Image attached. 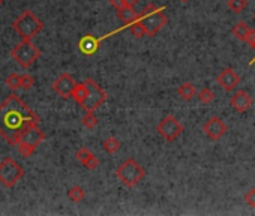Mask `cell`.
<instances>
[{
	"label": "cell",
	"mask_w": 255,
	"mask_h": 216,
	"mask_svg": "<svg viewBox=\"0 0 255 216\" xmlns=\"http://www.w3.org/2000/svg\"><path fill=\"white\" fill-rule=\"evenodd\" d=\"M180 2H183V3H188V2H189V0H180Z\"/></svg>",
	"instance_id": "cell-33"
},
{
	"label": "cell",
	"mask_w": 255,
	"mask_h": 216,
	"mask_svg": "<svg viewBox=\"0 0 255 216\" xmlns=\"http://www.w3.org/2000/svg\"><path fill=\"white\" fill-rule=\"evenodd\" d=\"M33 86H35V78H33L32 75H29V74L21 75V89L29 90V89H32Z\"/></svg>",
	"instance_id": "cell-28"
},
{
	"label": "cell",
	"mask_w": 255,
	"mask_h": 216,
	"mask_svg": "<svg viewBox=\"0 0 255 216\" xmlns=\"http://www.w3.org/2000/svg\"><path fill=\"white\" fill-rule=\"evenodd\" d=\"M197 98H198V101H200L201 104L209 105V104L213 102L215 93H213V90H212L210 87H203V89L200 90V92L197 93Z\"/></svg>",
	"instance_id": "cell-21"
},
{
	"label": "cell",
	"mask_w": 255,
	"mask_h": 216,
	"mask_svg": "<svg viewBox=\"0 0 255 216\" xmlns=\"http://www.w3.org/2000/svg\"><path fill=\"white\" fill-rule=\"evenodd\" d=\"M128 29L134 35V38H137V39H141V38H144V36L147 35L146 33V29H144V26H143V23L140 20L128 24Z\"/></svg>",
	"instance_id": "cell-22"
},
{
	"label": "cell",
	"mask_w": 255,
	"mask_h": 216,
	"mask_svg": "<svg viewBox=\"0 0 255 216\" xmlns=\"http://www.w3.org/2000/svg\"><path fill=\"white\" fill-rule=\"evenodd\" d=\"M17 150H18V153L23 156V158H30L33 153H35V147L30 146V144L24 143V141H20L18 144H17Z\"/></svg>",
	"instance_id": "cell-26"
},
{
	"label": "cell",
	"mask_w": 255,
	"mask_h": 216,
	"mask_svg": "<svg viewBox=\"0 0 255 216\" xmlns=\"http://www.w3.org/2000/svg\"><path fill=\"white\" fill-rule=\"evenodd\" d=\"M11 56L21 68H29L41 57V50L36 45H33L32 41L23 39L20 44L14 47V50L11 51Z\"/></svg>",
	"instance_id": "cell-5"
},
{
	"label": "cell",
	"mask_w": 255,
	"mask_h": 216,
	"mask_svg": "<svg viewBox=\"0 0 255 216\" xmlns=\"http://www.w3.org/2000/svg\"><path fill=\"white\" fill-rule=\"evenodd\" d=\"M164 11H165L164 8H158L153 3H149L140 12L138 20L143 23L146 33H147V36H150V38L156 36L167 24L168 20H167V15L164 14Z\"/></svg>",
	"instance_id": "cell-2"
},
{
	"label": "cell",
	"mask_w": 255,
	"mask_h": 216,
	"mask_svg": "<svg viewBox=\"0 0 255 216\" xmlns=\"http://www.w3.org/2000/svg\"><path fill=\"white\" fill-rule=\"evenodd\" d=\"M116 176L120 183L126 188L137 186L146 176V170L134 158H128L123 164L116 170Z\"/></svg>",
	"instance_id": "cell-4"
},
{
	"label": "cell",
	"mask_w": 255,
	"mask_h": 216,
	"mask_svg": "<svg viewBox=\"0 0 255 216\" xmlns=\"http://www.w3.org/2000/svg\"><path fill=\"white\" fill-rule=\"evenodd\" d=\"M14 30L20 35L24 41H32L35 36L44 29V23L33 14L32 11H24L17 20L12 23Z\"/></svg>",
	"instance_id": "cell-3"
},
{
	"label": "cell",
	"mask_w": 255,
	"mask_h": 216,
	"mask_svg": "<svg viewBox=\"0 0 255 216\" xmlns=\"http://www.w3.org/2000/svg\"><path fill=\"white\" fill-rule=\"evenodd\" d=\"M87 92H89V90H87V84H86V83H80V84L75 86L74 93H72V98H74V101H75L80 107L84 104V101H86Z\"/></svg>",
	"instance_id": "cell-19"
},
{
	"label": "cell",
	"mask_w": 255,
	"mask_h": 216,
	"mask_svg": "<svg viewBox=\"0 0 255 216\" xmlns=\"http://www.w3.org/2000/svg\"><path fill=\"white\" fill-rule=\"evenodd\" d=\"M39 125L38 114L15 93H11L0 104V137L11 146H17L23 135L33 126Z\"/></svg>",
	"instance_id": "cell-1"
},
{
	"label": "cell",
	"mask_w": 255,
	"mask_h": 216,
	"mask_svg": "<svg viewBox=\"0 0 255 216\" xmlns=\"http://www.w3.org/2000/svg\"><path fill=\"white\" fill-rule=\"evenodd\" d=\"M123 2H125V5H128V6H135V5H137V3L140 2V0H123Z\"/></svg>",
	"instance_id": "cell-32"
},
{
	"label": "cell",
	"mask_w": 255,
	"mask_h": 216,
	"mask_svg": "<svg viewBox=\"0 0 255 216\" xmlns=\"http://www.w3.org/2000/svg\"><path fill=\"white\" fill-rule=\"evenodd\" d=\"M230 104L237 113L243 114L252 107V98L249 96V93L246 92V90H236L234 95L230 99Z\"/></svg>",
	"instance_id": "cell-12"
},
{
	"label": "cell",
	"mask_w": 255,
	"mask_h": 216,
	"mask_svg": "<svg viewBox=\"0 0 255 216\" xmlns=\"http://www.w3.org/2000/svg\"><path fill=\"white\" fill-rule=\"evenodd\" d=\"M68 197H69V200L74 203H81L84 200V197H86V192H84V189L81 186L75 185L68 191Z\"/></svg>",
	"instance_id": "cell-23"
},
{
	"label": "cell",
	"mask_w": 255,
	"mask_h": 216,
	"mask_svg": "<svg viewBox=\"0 0 255 216\" xmlns=\"http://www.w3.org/2000/svg\"><path fill=\"white\" fill-rule=\"evenodd\" d=\"M216 83L222 87L225 92H233L240 84V77L233 68H225L218 74Z\"/></svg>",
	"instance_id": "cell-11"
},
{
	"label": "cell",
	"mask_w": 255,
	"mask_h": 216,
	"mask_svg": "<svg viewBox=\"0 0 255 216\" xmlns=\"http://www.w3.org/2000/svg\"><path fill=\"white\" fill-rule=\"evenodd\" d=\"M75 86H77V83H75L74 77L68 74V72H63V74H60L56 78V81L53 83V90L60 98L69 99V98H72Z\"/></svg>",
	"instance_id": "cell-10"
},
{
	"label": "cell",
	"mask_w": 255,
	"mask_h": 216,
	"mask_svg": "<svg viewBox=\"0 0 255 216\" xmlns=\"http://www.w3.org/2000/svg\"><path fill=\"white\" fill-rule=\"evenodd\" d=\"M24 176V168L12 158H3L0 162V183L5 188H14Z\"/></svg>",
	"instance_id": "cell-6"
},
{
	"label": "cell",
	"mask_w": 255,
	"mask_h": 216,
	"mask_svg": "<svg viewBox=\"0 0 255 216\" xmlns=\"http://www.w3.org/2000/svg\"><path fill=\"white\" fill-rule=\"evenodd\" d=\"M227 6H228L233 12L240 14L242 11L246 9L248 2H246V0H228V2H227Z\"/></svg>",
	"instance_id": "cell-27"
},
{
	"label": "cell",
	"mask_w": 255,
	"mask_h": 216,
	"mask_svg": "<svg viewBox=\"0 0 255 216\" xmlns=\"http://www.w3.org/2000/svg\"><path fill=\"white\" fill-rule=\"evenodd\" d=\"M110 5L117 11V9H120L122 6H125V2L123 0H110Z\"/></svg>",
	"instance_id": "cell-31"
},
{
	"label": "cell",
	"mask_w": 255,
	"mask_h": 216,
	"mask_svg": "<svg viewBox=\"0 0 255 216\" xmlns=\"http://www.w3.org/2000/svg\"><path fill=\"white\" fill-rule=\"evenodd\" d=\"M78 48L83 54H86V56H92L95 54L99 48V41L95 38V36H83L81 41L78 42Z\"/></svg>",
	"instance_id": "cell-15"
},
{
	"label": "cell",
	"mask_w": 255,
	"mask_h": 216,
	"mask_svg": "<svg viewBox=\"0 0 255 216\" xmlns=\"http://www.w3.org/2000/svg\"><path fill=\"white\" fill-rule=\"evenodd\" d=\"M75 158H77V161L80 162L81 165H84V167H86L87 170H90V171H93V170H96L99 167V159L87 147L78 149L77 153H75Z\"/></svg>",
	"instance_id": "cell-13"
},
{
	"label": "cell",
	"mask_w": 255,
	"mask_h": 216,
	"mask_svg": "<svg viewBox=\"0 0 255 216\" xmlns=\"http://www.w3.org/2000/svg\"><path fill=\"white\" fill-rule=\"evenodd\" d=\"M254 60H255V59H254ZM254 60H252V62H254Z\"/></svg>",
	"instance_id": "cell-35"
},
{
	"label": "cell",
	"mask_w": 255,
	"mask_h": 216,
	"mask_svg": "<svg viewBox=\"0 0 255 216\" xmlns=\"http://www.w3.org/2000/svg\"><path fill=\"white\" fill-rule=\"evenodd\" d=\"M84 83L87 84L89 92H87V98L81 105V108L84 111H96L98 108L107 101V93H105V90L92 78H87Z\"/></svg>",
	"instance_id": "cell-7"
},
{
	"label": "cell",
	"mask_w": 255,
	"mask_h": 216,
	"mask_svg": "<svg viewBox=\"0 0 255 216\" xmlns=\"http://www.w3.org/2000/svg\"><path fill=\"white\" fill-rule=\"evenodd\" d=\"M246 42H248V45H249L251 48L255 50V29H251V30H249V35H248Z\"/></svg>",
	"instance_id": "cell-30"
},
{
	"label": "cell",
	"mask_w": 255,
	"mask_h": 216,
	"mask_svg": "<svg viewBox=\"0 0 255 216\" xmlns=\"http://www.w3.org/2000/svg\"><path fill=\"white\" fill-rule=\"evenodd\" d=\"M5 83L12 90V92H15V90H18L21 87V77L18 74H15V72H12V74L8 75V78L5 80Z\"/></svg>",
	"instance_id": "cell-25"
},
{
	"label": "cell",
	"mask_w": 255,
	"mask_h": 216,
	"mask_svg": "<svg viewBox=\"0 0 255 216\" xmlns=\"http://www.w3.org/2000/svg\"><path fill=\"white\" fill-rule=\"evenodd\" d=\"M156 131L158 134L167 140V141H176L185 131L183 125L173 116V114H168L165 116L156 126Z\"/></svg>",
	"instance_id": "cell-8"
},
{
	"label": "cell",
	"mask_w": 255,
	"mask_h": 216,
	"mask_svg": "<svg viewBox=\"0 0 255 216\" xmlns=\"http://www.w3.org/2000/svg\"><path fill=\"white\" fill-rule=\"evenodd\" d=\"M102 147L104 150L110 155H114L119 149H120V141H119L116 137H107L104 141H102Z\"/></svg>",
	"instance_id": "cell-20"
},
{
	"label": "cell",
	"mask_w": 255,
	"mask_h": 216,
	"mask_svg": "<svg viewBox=\"0 0 255 216\" xmlns=\"http://www.w3.org/2000/svg\"><path fill=\"white\" fill-rule=\"evenodd\" d=\"M138 12L134 9V6H122L120 9H117V17H119V20H122V23H125L126 26L134 23V21H137L138 20Z\"/></svg>",
	"instance_id": "cell-16"
},
{
	"label": "cell",
	"mask_w": 255,
	"mask_h": 216,
	"mask_svg": "<svg viewBox=\"0 0 255 216\" xmlns=\"http://www.w3.org/2000/svg\"><path fill=\"white\" fill-rule=\"evenodd\" d=\"M243 198H245V203H246L248 206H251V207L255 209V188L249 189V191L245 194Z\"/></svg>",
	"instance_id": "cell-29"
},
{
	"label": "cell",
	"mask_w": 255,
	"mask_h": 216,
	"mask_svg": "<svg viewBox=\"0 0 255 216\" xmlns=\"http://www.w3.org/2000/svg\"><path fill=\"white\" fill-rule=\"evenodd\" d=\"M249 30L251 27L245 23V21H239L233 29H231V33L234 35V38H237L239 41H245L248 39V35H249Z\"/></svg>",
	"instance_id": "cell-18"
},
{
	"label": "cell",
	"mask_w": 255,
	"mask_h": 216,
	"mask_svg": "<svg viewBox=\"0 0 255 216\" xmlns=\"http://www.w3.org/2000/svg\"><path fill=\"white\" fill-rule=\"evenodd\" d=\"M3 5V0H0V6H2Z\"/></svg>",
	"instance_id": "cell-34"
},
{
	"label": "cell",
	"mask_w": 255,
	"mask_h": 216,
	"mask_svg": "<svg viewBox=\"0 0 255 216\" xmlns=\"http://www.w3.org/2000/svg\"><path fill=\"white\" fill-rule=\"evenodd\" d=\"M44 140H45V134H44L42 129H39V125H38V126H33V128H30V129L23 135V138H21V141L30 144V146H33L35 149L39 146V144H41Z\"/></svg>",
	"instance_id": "cell-14"
},
{
	"label": "cell",
	"mask_w": 255,
	"mask_h": 216,
	"mask_svg": "<svg viewBox=\"0 0 255 216\" xmlns=\"http://www.w3.org/2000/svg\"><path fill=\"white\" fill-rule=\"evenodd\" d=\"M228 128L225 122L218 117V116H212L206 120V123H204L203 126V132L206 134V137L212 141H218L222 138L225 134H227Z\"/></svg>",
	"instance_id": "cell-9"
},
{
	"label": "cell",
	"mask_w": 255,
	"mask_h": 216,
	"mask_svg": "<svg viewBox=\"0 0 255 216\" xmlns=\"http://www.w3.org/2000/svg\"><path fill=\"white\" fill-rule=\"evenodd\" d=\"M81 123L84 128L93 129L98 125V117L95 116V111H84V116L81 117Z\"/></svg>",
	"instance_id": "cell-24"
},
{
	"label": "cell",
	"mask_w": 255,
	"mask_h": 216,
	"mask_svg": "<svg viewBox=\"0 0 255 216\" xmlns=\"http://www.w3.org/2000/svg\"><path fill=\"white\" fill-rule=\"evenodd\" d=\"M197 89H195V86L192 84V83H189V81H185V83H182L179 87H177V95H179V98H182L183 101H191V99H194L195 96H197Z\"/></svg>",
	"instance_id": "cell-17"
}]
</instances>
